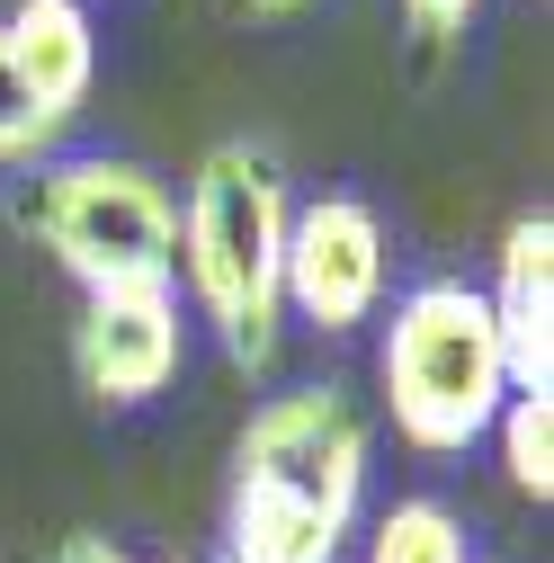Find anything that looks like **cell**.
<instances>
[{"label":"cell","instance_id":"1","mask_svg":"<svg viewBox=\"0 0 554 563\" xmlns=\"http://www.w3.org/2000/svg\"><path fill=\"white\" fill-rule=\"evenodd\" d=\"M287 179L259 144H215L188 179L179 206V268L197 287V313L215 322L224 358L242 376L277 367V340H287V296H277V268H287Z\"/></svg>","mask_w":554,"mask_h":563},{"label":"cell","instance_id":"2","mask_svg":"<svg viewBox=\"0 0 554 563\" xmlns=\"http://www.w3.org/2000/svg\"><path fill=\"white\" fill-rule=\"evenodd\" d=\"M385 411L411 448L430 456H465L474 439H492V420L510 402V367H501V331L492 305L465 277H430L411 287L385 322Z\"/></svg>","mask_w":554,"mask_h":563},{"label":"cell","instance_id":"3","mask_svg":"<svg viewBox=\"0 0 554 563\" xmlns=\"http://www.w3.org/2000/svg\"><path fill=\"white\" fill-rule=\"evenodd\" d=\"M19 233H36V251H54L63 277H81V296L108 287H170L179 268V206L153 170L134 162H45L19 179L10 197Z\"/></svg>","mask_w":554,"mask_h":563},{"label":"cell","instance_id":"4","mask_svg":"<svg viewBox=\"0 0 554 563\" xmlns=\"http://www.w3.org/2000/svg\"><path fill=\"white\" fill-rule=\"evenodd\" d=\"M233 483H277V492H304L331 519H358V492H367V420H358V402L340 385L277 394L242 430Z\"/></svg>","mask_w":554,"mask_h":563},{"label":"cell","instance_id":"5","mask_svg":"<svg viewBox=\"0 0 554 563\" xmlns=\"http://www.w3.org/2000/svg\"><path fill=\"white\" fill-rule=\"evenodd\" d=\"M277 296L296 322L313 331H358L385 305V224L358 197H313L287 216V268H277Z\"/></svg>","mask_w":554,"mask_h":563},{"label":"cell","instance_id":"6","mask_svg":"<svg viewBox=\"0 0 554 563\" xmlns=\"http://www.w3.org/2000/svg\"><path fill=\"white\" fill-rule=\"evenodd\" d=\"M179 349H188V322L170 287H108L81 305L73 367L99 402H153L179 376Z\"/></svg>","mask_w":554,"mask_h":563},{"label":"cell","instance_id":"7","mask_svg":"<svg viewBox=\"0 0 554 563\" xmlns=\"http://www.w3.org/2000/svg\"><path fill=\"white\" fill-rule=\"evenodd\" d=\"M483 305L501 331L510 394H554V224L545 216H519L501 233V287Z\"/></svg>","mask_w":554,"mask_h":563},{"label":"cell","instance_id":"8","mask_svg":"<svg viewBox=\"0 0 554 563\" xmlns=\"http://www.w3.org/2000/svg\"><path fill=\"white\" fill-rule=\"evenodd\" d=\"M0 36H10V63H19L27 99H36L54 125H73L81 99H90V73H99L90 10H81V0H19Z\"/></svg>","mask_w":554,"mask_h":563},{"label":"cell","instance_id":"9","mask_svg":"<svg viewBox=\"0 0 554 563\" xmlns=\"http://www.w3.org/2000/svg\"><path fill=\"white\" fill-rule=\"evenodd\" d=\"M340 537H350V519L313 510L304 492L233 483V510H224V563H340Z\"/></svg>","mask_w":554,"mask_h":563},{"label":"cell","instance_id":"10","mask_svg":"<svg viewBox=\"0 0 554 563\" xmlns=\"http://www.w3.org/2000/svg\"><path fill=\"white\" fill-rule=\"evenodd\" d=\"M367 563H465V528L447 501H394L367 537Z\"/></svg>","mask_w":554,"mask_h":563},{"label":"cell","instance_id":"11","mask_svg":"<svg viewBox=\"0 0 554 563\" xmlns=\"http://www.w3.org/2000/svg\"><path fill=\"white\" fill-rule=\"evenodd\" d=\"M492 430L510 448V483L528 501H554V394H510Z\"/></svg>","mask_w":554,"mask_h":563},{"label":"cell","instance_id":"12","mask_svg":"<svg viewBox=\"0 0 554 563\" xmlns=\"http://www.w3.org/2000/svg\"><path fill=\"white\" fill-rule=\"evenodd\" d=\"M54 117L27 99V81H19V63H10V36H0V170H19V162H36L45 144H54Z\"/></svg>","mask_w":554,"mask_h":563},{"label":"cell","instance_id":"13","mask_svg":"<svg viewBox=\"0 0 554 563\" xmlns=\"http://www.w3.org/2000/svg\"><path fill=\"white\" fill-rule=\"evenodd\" d=\"M474 10H483V0H402V27H411V54H421V63L456 54V36L474 27Z\"/></svg>","mask_w":554,"mask_h":563},{"label":"cell","instance_id":"14","mask_svg":"<svg viewBox=\"0 0 554 563\" xmlns=\"http://www.w3.org/2000/svg\"><path fill=\"white\" fill-rule=\"evenodd\" d=\"M233 19H296V10H313V0H224Z\"/></svg>","mask_w":554,"mask_h":563}]
</instances>
